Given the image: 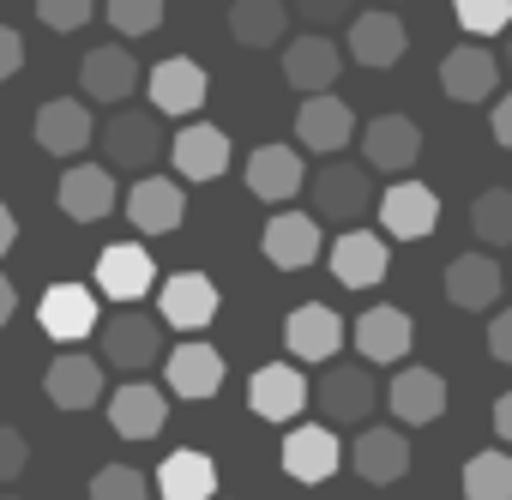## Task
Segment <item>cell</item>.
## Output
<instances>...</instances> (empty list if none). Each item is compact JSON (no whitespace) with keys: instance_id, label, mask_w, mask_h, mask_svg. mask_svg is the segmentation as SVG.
I'll return each mask as SVG.
<instances>
[{"instance_id":"6da1fadb","label":"cell","mask_w":512,"mask_h":500,"mask_svg":"<svg viewBox=\"0 0 512 500\" xmlns=\"http://www.w3.org/2000/svg\"><path fill=\"white\" fill-rule=\"evenodd\" d=\"M97 145H103V163L109 169H151L163 151H169V139H163V115L157 109H115L109 121H103V133H97Z\"/></svg>"},{"instance_id":"7a4b0ae2","label":"cell","mask_w":512,"mask_h":500,"mask_svg":"<svg viewBox=\"0 0 512 500\" xmlns=\"http://www.w3.org/2000/svg\"><path fill=\"white\" fill-rule=\"evenodd\" d=\"M91 278H97V296L133 308V302L151 296V284H157V260H151V247H145V241H109L103 254H97V272H91Z\"/></svg>"},{"instance_id":"3957f363","label":"cell","mask_w":512,"mask_h":500,"mask_svg":"<svg viewBox=\"0 0 512 500\" xmlns=\"http://www.w3.org/2000/svg\"><path fill=\"white\" fill-rule=\"evenodd\" d=\"M103 362L121 368V374H145L151 362H163V320L139 314V308H121L115 320H103Z\"/></svg>"},{"instance_id":"277c9868","label":"cell","mask_w":512,"mask_h":500,"mask_svg":"<svg viewBox=\"0 0 512 500\" xmlns=\"http://www.w3.org/2000/svg\"><path fill=\"white\" fill-rule=\"evenodd\" d=\"M308 193H314V217H326V223H356V217L374 205L368 163H344V157H332V163L308 181Z\"/></svg>"},{"instance_id":"5b68a950","label":"cell","mask_w":512,"mask_h":500,"mask_svg":"<svg viewBox=\"0 0 512 500\" xmlns=\"http://www.w3.org/2000/svg\"><path fill=\"white\" fill-rule=\"evenodd\" d=\"M37 326H43L55 344L79 350V338L103 332V314H97V290H85V284H49V290H43V302H37Z\"/></svg>"},{"instance_id":"8992f818","label":"cell","mask_w":512,"mask_h":500,"mask_svg":"<svg viewBox=\"0 0 512 500\" xmlns=\"http://www.w3.org/2000/svg\"><path fill=\"white\" fill-rule=\"evenodd\" d=\"M241 175H247V193L266 199V205H290V199L314 181L296 145H260V151H247Z\"/></svg>"},{"instance_id":"52a82bcc","label":"cell","mask_w":512,"mask_h":500,"mask_svg":"<svg viewBox=\"0 0 512 500\" xmlns=\"http://www.w3.org/2000/svg\"><path fill=\"white\" fill-rule=\"evenodd\" d=\"M79 85H85V97H91V103L127 109V97L145 85V67L133 61V49H127V43H97V49L85 55V67H79Z\"/></svg>"},{"instance_id":"ba28073f","label":"cell","mask_w":512,"mask_h":500,"mask_svg":"<svg viewBox=\"0 0 512 500\" xmlns=\"http://www.w3.org/2000/svg\"><path fill=\"white\" fill-rule=\"evenodd\" d=\"M157 320L175 326V332H187V338H199V332L217 320V284H211L205 272H175V278H163V284H157Z\"/></svg>"},{"instance_id":"9c48e42d","label":"cell","mask_w":512,"mask_h":500,"mask_svg":"<svg viewBox=\"0 0 512 500\" xmlns=\"http://www.w3.org/2000/svg\"><path fill=\"white\" fill-rule=\"evenodd\" d=\"M145 91H151V109L157 115H199L205 97H211V79L193 55H169L145 73Z\"/></svg>"},{"instance_id":"30bf717a","label":"cell","mask_w":512,"mask_h":500,"mask_svg":"<svg viewBox=\"0 0 512 500\" xmlns=\"http://www.w3.org/2000/svg\"><path fill=\"white\" fill-rule=\"evenodd\" d=\"M350 139H362V127H356V115H350V103L344 97H302V109H296V145L302 151H314V157H338Z\"/></svg>"},{"instance_id":"8fae6325","label":"cell","mask_w":512,"mask_h":500,"mask_svg":"<svg viewBox=\"0 0 512 500\" xmlns=\"http://www.w3.org/2000/svg\"><path fill=\"white\" fill-rule=\"evenodd\" d=\"M308 380L296 374V362H266V368H253L247 380V410L260 416V422H296L308 410Z\"/></svg>"},{"instance_id":"7c38bea8","label":"cell","mask_w":512,"mask_h":500,"mask_svg":"<svg viewBox=\"0 0 512 500\" xmlns=\"http://www.w3.org/2000/svg\"><path fill=\"white\" fill-rule=\"evenodd\" d=\"M163 386L175 398H187V404H205V398L223 392V356L205 338H187V344H175L163 356Z\"/></svg>"},{"instance_id":"4fadbf2b","label":"cell","mask_w":512,"mask_h":500,"mask_svg":"<svg viewBox=\"0 0 512 500\" xmlns=\"http://www.w3.org/2000/svg\"><path fill=\"white\" fill-rule=\"evenodd\" d=\"M314 398H320V416L326 422H368L374 404H380V386H374L368 362H338V368L320 374V392Z\"/></svg>"},{"instance_id":"5bb4252c","label":"cell","mask_w":512,"mask_h":500,"mask_svg":"<svg viewBox=\"0 0 512 500\" xmlns=\"http://www.w3.org/2000/svg\"><path fill=\"white\" fill-rule=\"evenodd\" d=\"M320 247H326V235H320V217H314V211H278V217L266 223V235H260V254H266L278 272L314 266Z\"/></svg>"},{"instance_id":"9a60e30c","label":"cell","mask_w":512,"mask_h":500,"mask_svg":"<svg viewBox=\"0 0 512 500\" xmlns=\"http://www.w3.org/2000/svg\"><path fill=\"white\" fill-rule=\"evenodd\" d=\"M55 205H61L73 223H103V217L115 211V169H109V163H73V169H61Z\"/></svg>"},{"instance_id":"2e32d148","label":"cell","mask_w":512,"mask_h":500,"mask_svg":"<svg viewBox=\"0 0 512 500\" xmlns=\"http://www.w3.org/2000/svg\"><path fill=\"white\" fill-rule=\"evenodd\" d=\"M181 217H187V187H181V181H169V175L133 181V193H127V223H133L139 235H175Z\"/></svg>"},{"instance_id":"e0dca14e","label":"cell","mask_w":512,"mask_h":500,"mask_svg":"<svg viewBox=\"0 0 512 500\" xmlns=\"http://www.w3.org/2000/svg\"><path fill=\"white\" fill-rule=\"evenodd\" d=\"M440 223V193L428 181H392L380 199V229H392V241H422Z\"/></svg>"},{"instance_id":"ac0fdd59","label":"cell","mask_w":512,"mask_h":500,"mask_svg":"<svg viewBox=\"0 0 512 500\" xmlns=\"http://www.w3.org/2000/svg\"><path fill=\"white\" fill-rule=\"evenodd\" d=\"M500 290H512V284H506V266L494 254H458L446 266V302L464 314H488L500 302Z\"/></svg>"},{"instance_id":"d6986e66","label":"cell","mask_w":512,"mask_h":500,"mask_svg":"<svg viewBox=\"0 0 512 500\" xmlns=\"http://www.w3.org/2000/svg\"><path fill=\"white\" fill-rule=\"evenodd\" d=\"M103 368L109 362H97V356H85V350H61L55 362H49V374H43V392H49V404L55 410H91L97 398H103Z\"/></svg>"},{"instance_id":"ffe728a7","label":"cell","mask_w":512,"mask_h":500,"mask_svg":"<svg viewBox=\"0 0 512 500\" xmlns=\"http://www.w3.org/2000/svg\"><path fill=\"white\" fill-rule=\"evenodd\" d=\"M362 157H368V169L404 175V169H416V157H422V127H416L410 115H374V121L362 127Z\"/></svg>"},{"instance_id":"44dd1931","label":"cell","mask_w":512,"mask_h":500,"mask_svg":"<svg viewBox=\"0 0 512 500\" xmlns=\"http://www.w3.org/2000/svg\"><path fill=\"white\" fill-rule=\"evenodd\" d=\"M169 422V392L163 386H145V380H127L121 392H109V428L121 440H157Z\"/></svg>"},{"instance_id":"7402d4cb","label":"cell","mask_w":512,"mask_h":500,"mask_svg":"<svg viewBox=\"0 0 512 500\" xmlns=\"http://www.w3.org/2000/svg\"><path fill=\"white\" fill-rule=\"evenodd\" d=\"M350 464H356L362 482L392 488V482L410 476V434L404 428H362L356 446H350Z\"/></svg>"},{"instance_id":"603a6c76","label":"cell","mask_w":512,"mask_h":500,"mask_svg":"<svg viewBox=\"0 0 512 500\" xmlns=\"http://www.w3.org/2000/svg\"><path fill=\"white\" fill-rule=\"evenodd\" d=\"M326 266H332V278H338L344 290H374V284L386 278V235H374V229H344V235L332 241Z\"/></svg>"},{"instance_id":"cb8c5ba5","label":"cell","mask_w":512,"mask_h":500,"mask_svg":"<svg viewBox=\"0 0 512 500\" xmlns=\"http://www.w3.org/2000/svg\"><path fill=\"white\" fill-rule=\"evenodd\" d=\"M404 49H410V31H404L398 13L374 7V13H356L350 19V61L356 67H398Z\"/></svg>"},{"instance_id":"d4e9b609","label":"cell","mask_w":512,"mask_h":500,"mask_svg":"<svg viewBox=\"0 0 512 500\" xmlns=\"http://www.w3.org/2000/svg\"><path fill=\"white\" fill-rule=\"evenodd\" d=\"M440 91L452 103H488L500 91V61L482 49V43H458L446 61H440Z\"/></svg>"},{"instance_id":"484cf974","label":"cell","mask_w":512,"mask_h":500,"mask_svg":"<svg viewBox=\"0 0 512 500\" xmlns=\"http://www.w3.org/2000/svg\"><path fill=\"white\" fill-rule=\"evenodd\" d=\"M97 133H103V127L91 121V109H85L79 97H49V103L37 109V145H43L49 157H79Z\"/></svg>"},{"instance_id":"4316f807","label":"cell","mask_w":512,"mask_h":500,"mask_svg":"<svg viewBox=\"0 0 512 500\" xmlns=\"http://www.w3.org/2000/svg\"><path fill=\"white\" fill-rule=\"evenodd\" d=\"M284 344H290L296 362H332V356L344 350V320H338L326 302H302V308H290V320H284Z\"/></svg>"},{"instance_id":"83f0119b","label":"cell","mask_w":512,"mask_h":500,"mask_svg":"<svg viewBox=\"0 0 512 500\" xmlns=\"http://www.w3.org/2000/svg\"><path fill=\"white\" fill-rule=\"evenodd\" d=\"M410 344H416V326H410V314H404V308H392V302H380V308H368V314L356 320V350H362V362H368V368L404 362V356H410Z\"/></svg>"},{"instance_id":"f1b7e54d","label":"cell","mask_w":512,"mask_h":500,"mask_svg":"<svg viewBox=\"0 0 512 500\" xmlns=\"http://www.w3.org/2000/svg\"><path fill=\"white\" fill-rule=\"evenodd\" d=\"M344 73V49L332 37H296L284 49V79L302 91V97H326Z\"/></svg>"},{"instance_id":"f546056e","label":"cell","mask_w":512,"mask_h":500,"mask_svg":"<svg viewBox=\"0 0 512 500\" xmlns=\"http://www.w3.org/2000/svg\"><path fill=\"white\" fill-rule=\"evenodd\" d=\"M338 464H344V446H338V434L332 428H320V422H302V428H290L284 434V470L296 476V482H326V476H338Z\"/></svg>"},{"instance_id":"4dcf8cb0","label":"cell","mask_w":512,"mask_h":500,"mask_svg":"<svg viewBox=\"0 0 512 500\" xmlns=\"http://www.w3.org/2000/svg\"><path fill=\"white\" fill-rule=\"evenodd\" d=\"M169 157H175V175L181 181H217L229 169V133L211 127V121H193V127L175 133Z\"/></svg>"},{"instance_id":"1f68e13d","label":"cell","mask_w":512,"mask_h":500,"mask_svg":"<svg viewBox=\"0 0 512 500\" xmlns=\"http://www.w3.org/2000/svg\"><path fill=\"white\" fill-rule=\"evenodd\" d=\"M386 404H392V416H398V422L428 428V422H440V416H446V380H440L434 368H404V374H392Z\"/></svg>"},{"instance_id":"d6a6232c","label":"cell","mask_w":512,"mask_h":500,"mask_svg":"<svg viewBox=\"0 0 512 500\" xmlns=\"http://www.w3.org/2000/svg\"><path fill=\"white\" fill-rule=\"evenodd\" d=\"M157 494L163 500H217V464L199 446H175L157 464Z\"/></svg>"},{"instance_id":"836d02e7","label":"cell","mask_w":512,"mask_h":500,"mask_svg":"<svg viewBox=\"0 0 512 500\" xmlns=\"http://www.w3.org/2000/svg\"><path fill=\"white\" fill-rule=\"evenodd\" d=\"M290 31V0H235L229 7V37L241 49H272Z\"/></svg>"},{"instance_id":"e575fe53","label":"cell","mask_w":512,"mask_h":500,"mask_svg":"<svg viewBox=\"0 0 512 500\" xmlns=\"http://www.w3.org/2000/svg\"><path fill=\"white\" fill-rule=\"evenodd\" d=\"M470 235L488 247H512V187H488L470 199Z\"/></svg>"},{"instance_id":"d590c367","label":"cell","mask_w":512,"mask_h":500,"mask_svg":"<svg viewBox=\"0 0 512 500\" xmlns=\"http://www.w3.org/2000/svg\"><path fill=\"white\" fill-rule=\"evenodd\" d=\"M464 500H512V452H470Z\"/></svg>"},{"instance_id":"8d00e7d4","label":"cell","mask_w":512,"mask_h":500,"mask_svg":"<svg viewBox=\"0 0 512 500\" xmlns=\"http://www.w3.org/2000/svg\"><path fill=\"white\" fill-rule=\"evenodd\" d=\"M103 19L115 37L133 43V37H151L163 25V0H103Z\"/></svg>"},{"instance_id":"74e56055","label":"cell","mask_w":512,"mask_h":500,"mask_svg":"<svg viewBox=\"0 0 512 500\" xmlns=\"http://www.w3.org/2000/svg\"><path fill=\"white\" fill-rule=\"evenodd\" d=\"M452 13L470 37H500L512 31V0H452Z\"/></svg>"},{"instance_id":"f35d334b","label":"cell","mask_w":512,"mask_h":500,"mask_svg":"<svg viewBox=\"0 0 512 500\" xmlns=\"http://www.w3.org/2000/svg\"><path fill=\"white\" fill-rule=\"evenodd\" d=\"M91 500H151V482L133 464H103L91 476Z\"/></svg>"},{"instance_id":"ab89813d","label":"cell","mask_w":512,"mask_h":500,"mask_svg":"<svg viewBox=\"0 0 512 500\" xmlns=\"http://www.w3.org/2000/svg\"><path fill=\"white\" fill-rule=\"evenodd\" d=\"M97 13V0H37V19L49 31H85Z\"/></svg>"},{"instance_id":"60d3db41","label":"cell","mask_w":512,"mask_h":500,"mask_svg":"<svg viewBox=\"0 0 512 500\" xmlns=\"http://www.w3.org/2000/svg\"><path fill=\"white\" fill-rule=\"evenodd\" d=\"M25 464H31V440H25L13 422H0V488L19 482V476H25Z\"/></svg>"},{"instance_id":"b9f144b4","label":"cell","mask_w":512,"mask_h":500,"mask_svg":"<svg viewBox=\"0 0 512 500\" xmlns=\"http://www.w3.org/2000/svg\"><path fill=\"white\" fill-rule=\"evenodd\" d=\"M290 7L308 25H344V19H356V0H290Z\"/></svg>"},{"instance_id":"7bdbcfd3","label":"cell","mask_w":512,"mask_h":500,"mask_svg":"<svg viewBox=\"0 0 512 500\" xmlns=\"http://www.w3.org/2000/svg\"><path fill=\"white\" fill-rule=\"evenodd\" d=\"M488 356L512 368V308H500V314L488 320Z\"/></svg>"},{"instance_id":"ee69618b","label":"cell","mask_w":512,"mask_h":500,"mask_svg":"<svg viewBox=\"0 0 512 500\" xmlns=\"http://www.w3.org/2000/svg\"><path fill=\"white\" fill-rule=\"evenodd\" d=\"M19 67H25V37L13 25H0V79H13Z\"/></svg>"},{"instance_id":"f6af8a7d","label":"cell","mask_w":512,"mask_h":500,"mask_svg":"<svg viewBox=\"0 0 512 500\" xmlns=\"http://www.w3.org/2000/svg\"><path fill=\"white\" fill-rule=\"evenodd\" d=\"M494 139L512 151V91H506V97H494Z\"/></svg>"},{"instance_id":"bcb514c9","label":"cell","mask_w":512,"mask_h":500,"mask_svg":"<svg viewBox=\"0 0 512 500\" xmlns=\"http://www.w3.org/2000/svg\"><path fill=\"white\" fill-rule=\"evenodd\" d=\"M494 434L512 446V392H500V398H494Z\"/></svg>"},{"instance_id":"7dc6e473","label":"cell","mask_w":512,"mask_h":500,"mask_svg":"<svg viewBox=\"0 0 512 500\" xmlns=\"http://www.w3.org/2000/svg\"><path fill=\"white\" fill-rule=\"evenodd\" d=\"M13 241H19V217H13V205H0V260L13 254Z\"/></svg>"},{"instance_id":"c3c4849f","label":"cell","mask_w":512,"mask_h":500,"mask_svg":"<svg viewBox=\"0 0 512 500\" xmlns=\"http://www.w3.org/2000/svg\"><path fill=\"white\" fill-rule=\"evenodd\" d=\"M13 314H19V290H13V278H7V272H0V326H7Z\"/></svg>"},{"instance_id":"681fc988","label":"cell","mask_w":512,"mask_h":500,"mask_svg":"<svg viewBox=\"0 0 512 500\" xmlns=\"http://www.w3.org/2000/svg\"><path fill=\"white\" fill-rule=\"evenodd\" d=\"M506 73H512V37H506Z\"/></svg>"},{"instance_id":"f907efd6","label":"cell","mask_w":512,"mask_h":500,"mask_svg":"<svg viewBox=\"0 0 512 500\" xmlns=\"http://www.w3.org/2000/svg\"><path fill=\"white\" fill-rule=\"evenodd\" d=\"M0 500H19V494H0Z\"/></svg>"},{"instance_id":"816d5d0a","label":"cell","mask_w":512,"mask_h":500,"mask_svg":"<svg viewBox=\"0 0 512 500\" xmlns=\"http://www.w3.org/2000/svg\"><path fill=\"white\" fill-rule=\"evenodd\" d=\"M506 284H512V266H506Z\"/></svg>"}]
</instances>
